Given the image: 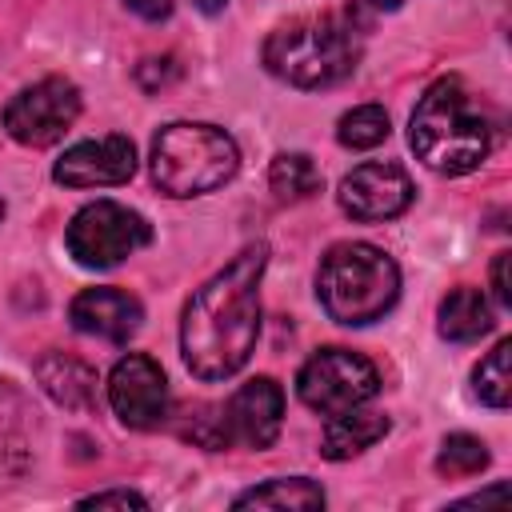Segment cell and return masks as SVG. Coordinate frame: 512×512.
<instances>
[{"mask_svg": "<svg viewBox=\"0 0 512 512\" xmlns=\"http://www.w3.org/2000/svg\"><path fill=\"white\" fill-rule=\"evenodd\" d=\"M264 264L268 244H248L188 296L180 316V352L192 376L228 380L256 352Z\"/></svg>", "mask_w": 512, "mask_h": 512, "instance_id": "1", "label": "cell"}, {"mask_svg": "<svg viewBox=\"0 0 512 512\" xmlns=\"http://www.w3.org/2000/svg\"><path fill=\"white\" fill-rule=\"evenodd\" d=\"M408 144L424 168L440 176H468L492 152V124L460 76H440L412 108Z\"/></svg>", "mask_w": 512, "mask_h": 512, "instance_id": "2", "label": "cell"}, {"mask_svg": "<svg viewBox=\"0 0 512 512\" xmlns=\"http://www.w3.org/2000/svg\"><path fill=\"white\" fill-rule=\"evenodd\" d=\"M316 296L320 308L348 328L380 320L400 296V268L396 260L364 240H340L320 256L316 268Z\"/></svg>", "mask_w": 512, "mask_h": 512, "instance_id": "3", "label": "cell"}, {"mask_svg": "<svg viewBox=\"0 0 512 512\" xmlns=\"http://www.w3.org/2000/svg\"><path fill=\"white\" fill-rule=\"evenodd\" d=\"M360 60L356 32L328 12L296 16L264 40V68L292 88L340 84Z\"/></svg>", "mask_w": 512, "mask_h": 512, "instance_id": "4", "label": "cell"}, {"mask_svg": "<svg viewBox=\"0 0 512 512\" xmlns=\"http://www.w3.org/2000/svg\"><path fill=\"white\" fill-rule=\"evenodd\" d=\"M148 164H152V180L164 196L188 200V196H204V192H216L220 184H228L240 168V148L216 124L176 120L152 136Z\"/></svg>", "mask_w": 512, "mask_h": 512, "instance_id": "5", "label": "cell"}, {"mask_svg": "<svg viewBox=\"0 0 512 512\" xmlns=\"http://www.w3.org/2000/svg\"><path fill=\"white\" fill-rule=\"evenodd\" d=\"M296 392L312 412L336 416L348 408H364L380 392V372L368 356L352 348H320L316 356L304 360L296 376Z\"/></svg>", "mask_w": 512, "mask_h": 512, "instance_id": "6", "label": "cell"}, {"mask_svg": "<svg viewBox=\"0 0 512 512\" xmlns=\"http://www.w3.org/2000/svg\"><path fill=\"white\" fill-rule=\"evenodd\" d=\"M152 240V228L140 212L116 204V200H96V204H84L68 232H64V244H68V256L84 268H112L120 264L124 256L140 252L144 244Z\"/></svg>", "mask_w": 512, "mask_h": 512, "instance_id": "7", "label": "cell"}, {"mask_svg": "<svg viewBox=\"0 0 512 512\" xmlns=\"http://www.w3.org/2000/svg\"><path fill=\"white\" fill-rule=\"evenodd\" d=\"M76 116H80V92L64 76H48L36 80L32 88H20L0 112L4 132L24 148L56 144L76 124Z\"/></svg>", "mask_w": 512, "mask_h": 512, "instance_id": "8", "label": "cell"}, {"mask_svg": "<svg viewBox=\"0 0 512 512\" xmlns=\"http://www.w3.org/2000/svg\"><path fill=\"white\" fill-rule=\"evenodd\" d=\"M108 404L120 416V424L128 428H160L168 416V380L164 368L144 356V352H128L124 360H116L112 376H108Z\"/></svg>", "mask_w": 512, "mask_h": 512, "instance_id": "9", "label": "cell"}, {"mask_svg": "<svg viewBox=\"0 0 512 512\" xmlns=\"http://www.w3.org/2000/svg\"><path fill=\"white\" fill-rule=\"evenodd\" d=\"M412 196H416L412 176L392 160H368V164L352 168L340 180V192H336L340 208L360 224H376V220L400 216L412 204Z\"/></svg>", "mask_w": 512, "mask_h": 512, "instance_id": "10", "label": "cell"}, {"mask_svg": "<svg viewBox=\"0 0 512 512\" xmlns=\"http://www.w3.org/2000/svg\"><path fill=\"white\" fill-rule=\"evenodd\" d=\"M284 424V392L272 376H256L248 384H240L228 404L220 408V428H224V444H240V448H272Z\"/></svg>", "mask_w": 512, "mask_h": 512, "instance_id": "11", "label": "cell"}, {"mask_svg": "<svg viewBox=\"0 0 512 512\" xmlns=\"http://www.w3.org/2000/svg\"><path fill=\"white\" fill-rule=\"evenodd\" d=\"M132 172H136V144L120 132L72 144L52 168L56 184L64 188H112V184H128Z\"/></svg>", "mask_w": 512, "mask_h": 512, "instance_id": "12", "label": "cell"}, {"mask_svg": "<svg viewBox=\"0 0 512 512\" xmlns=\"http://www.w3.org/2000/svg\"><path fill=\"white\" fill-rule=\"evenodd\" d=\"M68 320L72 328L88 332V336H100V340H112V344H124L128 336H136L140 320H144V308L132 292L124 288H84L72 308H68Z\"/></svg>", "mask_w": 512, "mask_h": 512, "instance_id": "13", "label": "cell"}, {"mask_svg": "<svg viewBox=\"0 0 512 512\" xmlns=\"http://www.w3.org/2000/svg\"><path fill=\"white\" fill-rule=\"evenodd\" d=\"M36 380L40 388L68 412H88L96 408V392H100V380H96V368L84 364L80 356H68V352H48L36 360Z\"/></svg>", "mask_w": 512, "mask_h": 512, "instance_id": "14", "label": "cell"}, {"mask_svg": "<svg viewBox=\"0 0 512 512\" xmlns=\"http://www.w3.org/2000/svg\"><path fill=\"white\" fill-rule=\"evenodd\" d=\"M496 324L492 316V304L480 288H452L444 300H440V336L452 340V344H472L480 336H488Z\"/></svg>", "mask_w": 512, "mask_h": 512, "instance_id": "15", "label": "cell"}, {"mask_svg": "<svg viewBox=\"0 0 512 512\" xmlns=\"http://www.w3.org/2000/svg\"><path fill=\"white\" fill-rule=\"evenodd\" d=\"M384 432H388V420H384L380 412H360V408L336 412V416L324 424L320 456H324V460H348V456H360V452L372 448Z\"/></svg>", "mask_w": 512, "mask_h": 512, "instance_id": "16", "label": "cell"}, {"mask_svg": "<svg viewBox=\"0 0 512 512\" xmlns=\"http://www.w3.org/2000/svg\"><path fill=\"white\" fill-rule=\"evenodd\" d=\"M236 508H324V488L308 476H280L236 496Z\"/></svg>", "mask_w": 512, "mask_h": 512, "instance_id": "17", "label": "cell"}, {"mask_svg": "<svg viewBox=\"0 0 512 512\" xmlns=\"http://www.w3.org/2000/svg\"><path fill=\"white\" fill-rule=\"evenodd\" d=\"M268 184H272V192L280 200H308V196L320 192L324 176L312 164V156H304V152H280L272 160V168H268Z\"/></svg>", "mask_w": 512, "mask_h": 512, "instance_id": "18", "label": "cell"}, {"mask_svg": "<svg viewBox=\"0 0 512 512\" xmlns=\"http://www.w3.org/2000/svg\"><path fill=\"white\" fill-rule=\"evenodd\" d=\"M388 132H392V128H388V112H384L380 104H356V108L344 112L340 124H336V140H340L344 148H352V152H364V148L384 144Z\"/></svg>", "mask_w": 512, "mask_h": 512, "instance_id": "19", "label": "cell"}, {"mask_svg": "<svg viewBox=\"0 0 512 512\" xmlns=\"http://www.w3.org/2000/svg\"><path fill=\"white\" fill-rule=\"evenodd\" d=\"M508 356H512V340H496V348L476 364L472 380H476V396L488 408H508L512 400V372H508Z\"/></svg>", "mask_w": 512, "mask_h": 512, "instance_id": "20", "label": "cell"}, {"mask_svg": "<svg viewBox=\"0 0 512 512\" xmlns=\"http://www.w3.org/2000/svg\"><path fill=\"white\" fill-rule=\"evenodd\" d=\"M484 464H488V444L480 436H468V432H452L436 452V472L448 480L476 476Z\"/></svg>", "mask_w": 512, "mask_h": 512, "instance_id": "21", "label": "cell"}, {"mask_svg": "<svg viewBox=\"0 0 512 512\" xmlns=\"http://www.w3.org/2000/svg\"><path fill=\"white\" fill-rule=\"evenodd\" d=\"M80 508H148V500L132 488H108V492H92L80 500Z\"/></svg>", "mask_w": 512, "mask_h": 512, "instance_id": "22", "label": "cell"}, {"mask_svg": "<svg viewBox=\"0 0 512 512\" xmlns=\"http://www.w3.org/2000/svg\"><path fill=\"white\" fill-rule=\"evenodd\" d=\"M508 252H500L496 256V264H492V292H496V300H500V308H508L512 304V288H508Z\"/></svg>", "mask_w": 512, "mask_h": 512, "instance_id": "23", "label": "cell"}, {"mask_svg": "<svg viewBox=\"0 0 512 512\" xmlns=\"http://www.w3.org/2000/svg\"><path fill=\"white\" fill-rule=\"evenodd\" d=\"M136 16H144V20H164L168 12H172V0H124Z\"/></svg>", "mask_w": 512, "mask_h": 512, "instance_id": "24", "label": "cell"}, {"mask_svg": "<svg viewBox=\"0 0 512 512\" xmlns=\"http://www.w3.org/2000/svg\"><path fill=\"white\" fill-rule=\"evenodd\" d=\"M192 4H196L200 12H208V16H212V12H220V8L228 4V0H192Z\"/></svg>", "mask_w": 512, "mask_h": 512, "instance_id": "25", "label": "cell"}, {"mask_svg": "<svg viewBox=\"0 0 512 512\" xmlns=\"http://www.w3.org/2000/svg\"><path fill=\"white\" fill-rule=\"evenodd\" d=\"M368 4H372L376 12H396V8L404 4V0H368Z\"/></svg>", "mask_w": 512, "mask_h": 512, "instance_id": "26", "label": "cell"}, {"mask_svg": "<svg viewBox=\"0 0 512 512\" xmlns=\"http://www.w3.org/2000/svg\"><path fill=\"white\" fill-rule=\"evenodd\" d=\"M0 220H4V200H0Z\"/></svg>", "mask_w": 512, "mask_h": 512, "instance_id": "27", "label": "cell"}]
</instances>
